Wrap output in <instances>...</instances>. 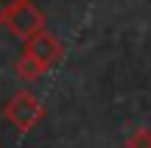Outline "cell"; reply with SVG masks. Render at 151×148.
<instances>
[{
	"mask_svg": "<svg viewBox=\"0 0 151 148\" xmlns=\"http://www.w3.org/2000/svg\"><path fill=\"white\" fill-rule=\"evenodd\" d=\"M3 117L17 129V132H31L37 123H42L45 106L39 104V98L31 89H17L11 92V98L3 104Z\"/></svg>",
	"mask_w": 151,
	"mask_h": 148,
	"instance_id": "6da1fadb",
	"label": "cell"
},
{
	"mask_svg": "<svg viewBox=\"0 0 151 148\" xmlns=\"http://www.w3.org/2000/svg\"><path fill=\"white\" fill-rule=\"evenodd\" d=\"M0 22L11 31V36H17V39L25 42L28 36H34L37 31L45 28V14L31 3V0H20L14 9H9L3 17H0Z\"/></svg>",
	"mask_w": 151,
	"mask_h": 148,
	"instance_id": "7a4b0ae2",
	"label": "cell"
},
{
	"mask_svg": "<svg viewBox=\"0 0 151 148\" xmlns=\"http://www.w3.org/2000/svg\"><path fill=\"white\" fill-rule=\"evenodd\" d=\"M62 50H65V48H62V42L48 31V28H42V31H37L34 36L25 39V53L37 56V59L42 61L45 67H50L53 61H59Z\"/></svg>",
	"mask_w": 151,
	"mask_h": 148,
	"instance_id": "3957f363",
	"label": "cell"
},
{
	"mask_svg": "<svg viewBox=\"0 0 151 148\" xmlns=\"http://www.w3.org/2000/svg\"><path fill=\"white\" fill-rule=\"evenodd\" d=\"M14 73H17V78H20V81L34 84V81H39V78L48 73V67H45L37 56H31V53H25V50H22V56L17 59V64H14Z\"/></svg>",
	"mask_w": 151,
	"mask_h": 148,
	"instance_id": "277c9868",
	"label": "cell"
},
{
	"mask_svg": "<svg viewBox=\"0 0 151 148\" xmlns=\"http://www.w3.org/2000/svg\"><path fill=\"white\" fill-rule=\"evenodd\" d=\"M126 148H151V129L140 126L126 137Z\"/></svg>",
	"mask_w": 151,
	"mask_h": 148,
	"instance_id": "5b68a950",
	"label": "cell"
},
{
	"mask_svg": "<svg viewBox=\"0 0 151 148\" xmlns=\"http://www.w3.org/2000/svg\"><path fill=\"white\" fill-rule=\"evenodd\" d=\"M17 3H20V0H0V17H3V14H6L9 9H14Z\"/></svg>",
	"mask_w": 151,
	"mask_h": 148,
	"instance_id": "8992f818",
	"label": "cell"
}]
</instances>
